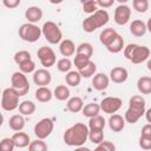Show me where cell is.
<instances>
[{
	"instance_id": "1",
	"label": "cell",
	"mask_w": 151,
	"mask_h": 151,
	"mask_svg": "<svg viewBox=\"0 0 151 151\" xmlns=\"http://www.w3.org/2000/svg\"><path fill=\"white\" fill-rule=\"evenodd\" d=\"M88 132L90 129L87 125L83 123H76L68 129H66V131L64 132V143L68 146L80 147L88 139Z\"/></svg>"
},
{
	"instance_id": "2",
	"label": "cell",
	"mask_w": 151,
	"mask_h": 151,
	"mask_svg": "<svg viewBox=\"0 0 151 151\" xmlns=\"http://www.w3.org/2000/svg\"><path fill=\"white\" fill-rule=\"evenodd\" d=\"M110 20V15L106 9H97L94 13L90 14L83 21V29L86 33H92L96 29L105 26Z\"/></svg>"
},
{
	"instance_id": "3",
	"label": "cell",
	"mask_w": 151,
	"mask_h": 151,
	"mask_svg": "<svg viewBox=\"0 0 151 151\" xmlns=\"http://www.w3.org/2000/svg\"><path fill=\"white\" fill-rule=\"evenodd\" d=\"M124 55L132 64H142L150 57L149 47L138 44H129L124 47Z\"/></svg>"
},
{
	"instance_id": "4",
	"label": "cell",
	"mask_w": 151,
	"mask_h": 151,
	"mask_svg": "<svg viewBox=\"0 0 151 151\" xmlns=\"http://www.w3.org/2000/svg\"><path fill=\"white\" fill-rule=\"evenodd\" d=\"M41 31H42L44 38L51 45L60 44V41L63 40V32H61V29L59 28V26L54 21L44 22V25L41 27Z\"/></svg>"
},
{
	"instance_id": "5",
	"label": "cell",
	"mask_w": 151,
	"mask_h": 151,
	"mask_svg": "<svg viewBox=\"0 0 151 151\" xmlns=\"http://www.w3.org/2000/svg\"><path fill=\"white\" fill-rule=\"evenodd\" d=\"M42 35V31L39 26L32 22L22 24L19 28V37L26 42H35Z\"/></svg>"
},
{
	"instance_id": "6",
	"label": "cell",
	"mask_w": 151,
	"mask_h": 151,
	"mask_svg": "<svg viewBox=\"0 0 151 151\" xmlns=\"http://www.w3.org/2000/svg\"><path fill=\"white\" fill-rule=\"evenodd\" d=\"M19 93L14 87H7L2 91L1 107L5 111H13L19 107Z\"/></svg>"
},
{
	"instance_id": "7",
	"label": "cell",
	"mask_w": 151,
	"mask_h": 151,
	"mask_svg": "<svg viewBox=\"0 0 151 151\" xmlns=\"http://www.w3.org/2000/svg\"><path fill=\"white\" fill-rule=\"evenodd\" d=\"M11 84H12V87H14L18 91V93H19L20 97L27 94L28 91H29L28 79L25 76V73L21 72V71H17V72H14L12 74V77H11Z\"/></svg>"
},
{
	"instance_id": "8",
	"label": "cell",
	"mask_w": 151,
	"mask_h": 151,
	"mask_svg": "<svg viewBox=\"0 0 151 151\" xmlns=\"http://www.w3.org/2000/svg\"><path fill=\"white\" fill-rule=\"evenodd\" d=\"M53 129H54L53 120L50 118H42L34 125V134L37 138L45 139L53 132Z\"/></svg>"
},
{
	"instance_id": "9",
	"label": "cell",
	"mask_w": 151,
	"mask_h": 151,
	"mask_svg": "<svg viewBox=\"0 0 151 151\" xmlns=\"http://www.w3.org/2000/svg\"><path fill=\"white\" fill-rule=\"evenodd\" d=\"M37 55H38V59H39L40 64L45 68L52 67L55 64V61H57V57H55L54 51L51 47H48V46H41L38 50Z\"/></svg>"
},
{
	"instance_id": "10",
	"label": "cell",
	"mask_w": 151,
	"mask_h": 151,
	"mask_svg": "<svg viewBox=\"0 0 151 151\" xmlns=\"http://www.w3.org/2000/svg\"><path fill=\"white\" fill-rule=\"evenodd\" d=\"M123 105V100L118 97H106L100 101V109L104 113L113 114L116 113Z\"/></svg>"
},
{
	"instance_id": "11",
	"label": "cell",
	"mask_w": 151,
	"mask_h": 151,
	"mask_svg": "<svg viewBox=\"0 0 151 151\" xmlns=\"http://www.w3.org/2000/svg\"><path fill=\"white\" fill-rule=\"evenodd\" d=\"M130 18H131V8L127 5L122 4L114 9L113 19H114V22L117 25H120V26L126 25L129 22Z\"/></svg>"
},
{
	"instance_id": "12",
	"label": "cell",
	"mask_w": 151,
	"mask_h": 151,
	"mask_svg": "<svg viewBox=\"0 0 151 151\" xmlns=\"http://www.w3.org/2000/svg\"><path fill=\"white\" fill-rule=\"evenodd\" d=\"M52 80V74L47 68H39L33 72V81L38 86H47Z\"/></svg>"
},
{
	"instance_id": "13",
	"label": "cell",
	"mask_w": 151,
	"mask_h": 151,
	"mask_svg": "<svg viewBox=\"0 0 151 151\" xmlns=\"http://www.w3.org/2000/svg\"><path fill=\"white\" fill-rule=\"evenodd\" d=\"M127 77H129V72L125 67H122V66H117V67H113L110 72V80L113 81L114 84H123L127 80Z\"/></svg>"
},
{
	"instance_id": "14",
	"label": "cell",
	"mask_w": 151,
	"mask_h": 151,
	"mask_svg": "<svg viewBox=\"0 0 151 151\" xmlns=\"http://www.w3.org/2000/svg\"><path fill=\"white\" fill-rule=\"evenodd\" d=\"M110 84V77H107L105 73H96L92 78V86L97 91H103L109 87Z\"/></svg>"
},
{
	"instance_id": "15",
	"label": "cell",
	"mask_w": 151,
	"mask_h": 151,
	"mask_svg": "<svg viewBox=\"0 0 151 151\" xmlns=\"http://www.w3.org/2000/svg\"><path fill=\"white\" fill-rule=\"evenodd\" d=\"M145 114V109H138V107H133V106H129V109L125 112V120L130 124H136L142 116Z\"/></svg>"
},
{
	"instance_id": "16",
	"label": "cell",
	"mask_w": 151,
	"mask_h": 151,
	"mask_svg": "<svg viewBox=\"0 0 151 151\" xmlns=\"http://www.w3.org/2000/svg\"><path fill=\"white\" fill-rule=\"evenodd\" d=\"M25 18L27 19V22L37 24L42 19V9L38 6H31L25 11Z\"/></svg>"
},
{
	"instance_id": "17",
	"label": "cell",
	"mask_w": 151,
	"mask_h": 151,
	"mask_svg": "<svg viewBox=\"0 0 151 151\" xmlns=\"http://www.w3.org/2000/svg\"><path fill=\"white\" fill-rule=\"evenodd\" d=\"M59 51H60L63 57L68 58V57H72L76 53L77 48H76L74 42L71 39H64L59 44Z\"/></svg>"
},
{
	"instance_id": "18",
	"label": "cell",
	"mask_w": 151,
	"mask_h": 151,
	"mask_svg": "<svg viewBox=\"0 0 151 151\" xmlns=\"http://www.w3.org/2000/svg\"><path fill=\"white\" fill-rule=\"evenodd\" d=\"M125 118H123L120 114L113 113L109 118V126L113 132H120L125 127Z\"/></svg>"
},
{
	"instance_id": "19",
	"label": "cell",
	"mask_w": 151,
	"mask_h": 151,
	"mask_svg": "<svg viewBox=\"0 0 151 151\" xmlns=\"http://www.w3.org/2000/svg\"><path fill=\"white\" fill-rule=\"evenodd\" d=\"M12 139L15 144V147H19V149H24V147L28 146L31 143L29 136L21 131H15V133L12 136Z\"/></svg>"
},
{
	"instance_id": "20",
	"label": "cell",
	"mask_w": 151,
	"mask_h": 151,
	"mask_svg": "<svg viewBox=\"0 0 151 151\" xmlns=\"http://www.w3.org/2000/svg\"><path fill=\"white\" fill-rule=\"evenodd\" d=\"M147 31L146 24L143 20H133L130 25V32L134 37H143Z\"/></svg>"
},
{
	"instance_id": "21",
	"label": "cell",
	"mask_w": 151,
	"mask_h": 151,
	"mask_svg": "<svg viewBox=\"0 0 151 151\" xmlns=\"http://www.w3.org/2000/svg\"><path fill=\"white\" fill-rule=\"evenodd\" d=\"M53 97V92L47 86H39L35 91V99L40 103H47Z\"/></svg>"
},
{
	"instance_id": "22",
	"label": "cell",
	"mask_w": 151,
	"mask_h": 151,
	"mask_svg": "<svg viewBox=\"0 0 151 151\" xmlns=\"http://www.w3.org/2000/svg\"><path fill=\"white\" fill-rule=\"evenodd\" d=\"M105 47L111 53H119L124 48V39H123V37L120 34H117L114 37V39L110 44H107Z\"/></svg>"
},
{
	"instance_id": "23",
	"label": "cell",
	"mask_w": 151,
	"mask_h": 151,
	"mask_svg": "<svg viewBox=\"0 0 151 151\" xmlns=\"http://www.w3.org/2000/svg\"><path fill=\"white\" fill-rule=\"evenodd\" d=\"M66 107L70 112L72 113H77V112H80L84 107V101L80 97H72L67 100V104H66Z\"/></svg>"
},
{
	"instance_id": "24",
	"label": "cell",
	"mask_w": 151,
	"mask_h": 151,
	"mask_svg": "<svg viewBox=\"0 0 151 151\" xmlns=\"http://www.w3.org/2000/svg\"><path fill=\"white\" fill-rule=\"evenodd\" d=\"M8 126L13 131H21L25 127V119L22 114H13L8 120Z\"/></svg>"
},
{
	"instance_id": "25",
	"label": "cell",
	"mask_w": 151,
	"mask_h": 151,
	"mask_svg": "<svg viewBox=\"0 0 151 151\" xmlns=\"http://www.w3.org/2000/svg\"><path fill=\"white\" fill-rule=\"evenodd\" d=\"M137 88L142 94H150L151 93V77H140L137 80Z\"/></svg>"
},
{
	"instance_id": "26",
	"label": "cell",
	"mask_w": 151,
	"mask_h": 151,
	"mask_svg": "<svg viewBox=\"0 0 151 151\" xmlns=\"http://www.w3.org/2000/svg\"><path fill=\"white\" fill-rule=\"evenodd\" d=\"M81 74L79 71H68L65 76V81L68 86L77 87L81 81Z\"/></svg>"
},
{
	"instance_id": "27",
	"label": "cell",
	"mask_w": 151,
	"mask_h": 151,
	"mask_svg": "<svg viewBox=\"0 0 151 151\" xmlns=\"http://www.w3.org/2000/svg\"><path fill=\"white\" fill-rule=\"evenodd\" d=\"M118 33L116 32V29H113V28H104L101 32H100V34H99V40H100V42L104 45V46H106L107 44H110L113 39H114V37L117 35Z\"/></svg>"
},
{
	"instance_id": "28",
	"label": "cell",
	"mask_w": 151,
	"mask_h": 151,
	"mask_svg": "<svg viewBox=\"0 0 151 151\" xmlns=\"http://www.w3.org/2000/svg\"><path fill=\"white\" fill-rule=\"evenodd\" d=\"M100 110H101V109H100V104H96V103H88V104L84 105V107H83L81 112H83V114H84L85 117L91 118V117H94V116L99 114Z\"/></svg>"
},
{
	"instance_id": "29",
	"label": "cell",
	"mask_w": 151,
	"mask_h": 151,
	"mask_svg": "<svg viewBox=\"0 0 151 151\" xmlns=\"http://www.w3.org/2000/svg\"><path fill=\"white\" fill-rule=\"evenodd\" d=\"M19 112L22 114V116H31L35 112V104L31 100H24L19 104Z\"/></svg>"
},
{
	"instance_id": "30",
	"label": "cell",
	"mask_w": 151,
	"mask_h": 151,
	"mask_svg": "<svg viewBox=\"0 0 151 151\" xmlns=\"http://www.w3.org/2000/svg\"><path fill=\"white\" fill-rule=\"evenodd\" d=\"M53 96L58 100H66L70 98V90L66 85H58L53 91Z\"/></svg>"
},
{
	"instance_id": "31",
	"label": "cell",
	"mask_w": 151,
	"mask_h": 151,
	"mask_svg": "<svg viewBox=\"0 0 151 151\" xmlns=\"http://www.w3.org/2000/svg\"><path fill=\"white\" fill-rule=\"evenodd\" d=\"M88 139L93 144H99L104 140V129H90L88 132Z\"/></svg>"
},
{
	"instance_id": "32",
	"label": "cell",
	"mask_w": 151,
	"mask_h": 151,
	"mask_svg": "<svg viewBox=\"0 0 151 151\" xmlns=\"http://www.w3.org/2000/svg\"><path fill=\"white\" fill-rule=\"evenodd\" d=\"M79 72H80V74H81L83 78H91L97 72V65L92 60H90V63L86 66H84L81 70H79Z\"/></svg>"
},
{
	"instance_id": "33",
	"label": "cell",
	"mask_w": 151,
	"mask_h": 151,
	"mask_svg": "<svg viewBox=\"0 0 151 151\" xmlns=\"http://www.w3.org/2000/svg\"><path fill=\"white\" fill-rule=\"evenodd\" d=\"M105 119L104 117L97 114L94 117H91L88 120V129H104L105 127Z\"/></svg>"
},
{
	"instance_id": "34",
	"label": "cell",
	"mask_w": 151,
	"mask_h": 151,
	"mask_svg": "<svg viewBox=\"0 0 151 151\" xmlns=\"http://www.w3.org/2000/svg\"><path fill=\"white\" fill-rule=\"evenodd\" d=\"M91 58L87 57V55H84V54H79V53H76V57L73 59V64L74 66L77 67V70H81L84 66H86L88 63H90Z\"/></svg>"
},
{
	"instance_id": "35",
	"label": "cell",
	"mask_w": 151,
	"mask_h": 151,
	"mask_svg": "<svg viewBox=\"0 0 151 151\" xmlns=\"http://www.w3.org/2000/svg\"><path fill=\"white\" fill-rule=\"evenodd\" d=\"M47 149H48L47 144L44 142V139H40V138H37L35 140L31 142L28 145L29 151H46Z\"/></svg>"
},
{
	"instance_id": "36",
	"label": "cell",
	"mask_w": 151,
	"mask_h": 151,
	"mask_svg": "<svg viewBox=\"0 0 151 151\" xmlns=\"http://www.w3.org/2000/svg\"><path fill=\"white\" fill-rule=\"evenodd\" d=\"M76 53H79V54H84V55H87V57H92L93 54V46L90 44V42H81L77 46V51Z\"/></svg>"
},
{
	"instance_id": "37",
	"label": "cell",
	"mask_w": 151,
	"mask_h": 151,
	"mask_svg": "<svg viewBox=\"0 0 151 151\" xmlns=\"http://www.w3.org/2000/svg\"><path fill=\"white\" fill-rule=\"evenodd\" d=\"M71 67H72V61L66 57L59 59L58 63H57V68H58L59 72L67 73L68 71H71Z\"/></svg>"
},
{
	"instance_id": "38",
	"label": "cell",
	"mask_w": 151,
	"mask_h": 151,
	"mask_svg": "<svg viewBox=\"0 0 151 151\" xmlns=\"http://www.w3.org/2000/svg\"><path fill=\"white\" fill-rule=\"evenodd\" d=\"M145 99L139 96V94H136V96H132L130 98V101H129V106H133V107H138V109H145Z\"/></svg>"
},
{
	"instance_id": "39",
	"label": "cell",
	"mask_w": 151,
	"mask_h": 151,
	"mask_svg": "<svg viewBox=\"0 0 151 151\" xmlns=\"http://www.w3.org/2000/svg\"><path fill=\"white\" fill-rule=\"evenodd\" d=\"M132 6L138 13H145L149 9V0H133Z\"/></svg>"
},
{
	"instance_id": "40",
	"label": "cell",
	"mask_w": 151,
	"mask_h": 151,
	"mask_svg": "<svg viewBox=\"0 0 151 151\" xmlns=\"http://www.w3.org/2000/svg\"><path fill=\"white\" fill-rule=\"evenodd\" d=\"M19 68H20V71L24 72L25 74L32 73V72H34V70H35V64H34V61H33L32 59H28V60H25L24 63H21V64L19 65Z\"/></svg>"
},
{
	"instance_id": "41",
	"label": "cell",
	"mask_w": 151,
	"mask_h": 151,
	"mask_svg": "<svg viewBox=\"0 0 151 151\" xmlns=\"http://www.w3.org/2000/svg\"><path fill=\"white\" fill-rule=\"evenodd\" d=\"M14 61L18 64V65H20L21 63H24L25 60H28V59H31V53L28 52V51H25V50H22V51H18L15 54H14Z\"/></svg>"
},
{
	"instance_id": "42",
	"label": "cell",
	"mask_w": 151,
	"mask_h": 151,
	"mask_svg": "<svg viewBox=\"0 0 151 151\" xmlns=\"http://www.w3.org/2000/svg\"><path fill=\"white\" fill-rule=\"evenodd\" d=\"M0 149L2 151H13L15 149V144L11 138H2L1 142H0Z\"/></svg>"
},
{
	"instance_id": "43",
	"label": "cell",
	"mask_w": 151,
	"mask_h": 151,
	"mask_svg": "<svg viewBox=\"0 0 151 151\" xmlns=\"http://www.w3.org/2000/svg\"><path fill=\"white\" fill-rule=\"evenodd\" d=\"M96 150H101V151H114L116 150V146L110 140H103L100 142L99 144H97L96 146Z\"/></svg>"
},
{
	"instance_id": "44",
	"label": "cell",
	"mask_w": 151,
	"mask_h": 151,
	"mask_svg": "<svg viewBox=\"0 0 151 151\" xmlns=\"http://www.w3.org/2000/svg\"><path fill=\"white\" fill-rule=\"evenodd\" d=\"M97 7H98V4H97L96 0L87 1V2L83 4V11H84L85 13H87V14H92V13H94V12L98 9Z\"/></svg>"
},
{
	"instance_id": "45",
	"label": "cell",
	"mask_w": 151,
	"mask_h": 151,
	"mask_svg": "<svg viewBox=\"0 0 151 151\" xmlns=\"http://www.w3.org/2000/svg\"><path fill=\"white\" fill-rule=\"evenodd\" d=\"M139 146L143 150H151V137L140 134V137H139Z\"/></svg>"
},
{
	"instance_id": "46",
	"label": "cell",
	"mask_w": 151,
	"mask_h": 151,
	"mask_svg": "<svg viewBox=\"0 0 151 151\" xmlns=\"http://www.w3.org/2000/svg\"><path fill=\"white\" fill-rule=\"evenodd\" d=\"M2 4H4L5 7H7L9 9H13V8H17L20 5V0H2Z\"/></svg>"
},
{
	"instance_id": "47",
	"label": "cell",
	"mask_w": 151,
	"mask_h": 151,
	"mask_svg": "<svg viewBox=\"0 0 151 151\" xmlns=\"http://www.w3.org/2000/svg\"><path fill=\"white\" fill-rule=\"evenodd\" d=\"M96 1H97V4H98L99 7H101V8H109V7H111L113 5V2L116 0H96Z\"/></svg>"
},
{
	"instance_id": "48",
	"label": "cell",
	"mask_w": 151,
	"mask_h": 151,
	"mask_svg": "<svg viewBox=\"0 0 151 151\" xmlns=\"http://www.w3.org/2000/svg\"><path fill=\"white\" fill-rule=\"evenodd\" d=\"M143 136H147V137H151V123L149 124H145L143 127H142V133Z\"/></svg>"
},
{
	"instance_id": "49",
	"label": "cell",
	"mask_w": 151,
	"mask_h": 151,
	"mask_svg": "<svg viewBox=\"0 0 151 151\" xmlns=\"http://www.w3.org/2000/svg\"><path fill=\"white\" fill-rule=\"evenodd\" d=\"M145 118H146L147 123H151V107L145 111Z\"/></svg>"
},
{
	"instance_id": "50",
	"label": "cell",
	"mask_w": 151,
	"mask_h": 151,
	"mask_svg": "<svg viewBox=\"0 0 151 151\" xmlns=\"http://www.w3.org/2000/svg\"><path fill=\"white\" fill-rule=\"evenodd\" d=\"M52 5H59V4H61L64 0H48Z\"/></svg>"
},
{
	"instance_id": "51",
	"label": "cell",
	"mask_w": 151,
	"mask_h": 151,
	"mask_svg": "<svg viewBox=\"0 0 151 151\" xmlns=\"http://www.w3.org/2000/svg\"><path fill=\"white\" fill-rule=\"evenodd\" d=\"M146 27H147V31L151 33V19L147 20V22H146Z\"/></svg>"
},
{
	"instance_id": "52",
	"label": "cell",
	"mask_w": 151,
	"mask_h": 151,
	"mask_svg": "<svg viewBox=\"0 0 151 151\" xmlns=\"http://www.w3.org/2000/svg\"><path fill=\"white\" fill-rule=\"evenodd\" d=\"M146 67L149 71H151V59H147V63H146Z\"/></svg>"
},
{
	"instance_id": "53",
	"label": "cell",
	"mask_w": 151,
	"mask_h": 151,
	"mask_svg": "<svg viewBox=\"0 0 151 151\" xmlns=\"http://www.w3.org/2000/svg\"><path fill=\"white\" fill-rule=\"evenodd\" d=\"M116 1H118V2H119V4L122 5V4H126V2L129 1V0H116Z\"/></svg>"
},
{
	"instance_id": "54",
	"label": "cell",
	"mask_w": 151,
	"mask_h": 151,
	"mask_svg": "<svg viewBox=\"0 0 151 151\" xmlns=\"http://www.w3.org/2000/svg\"><path fill=\"white\" fill-rule=\"evenodd\" d=\"M87 1H92V0H80L81 5H83V4H85V2H87Z\"/></svg>"
},
{
	"instance_id": "55",
	"label": "cell",
	"mask_w": 151,
	"mask_h": 151,
	"mask_svg": "<svg viewBox=\"0 0 151 151\" xmlns=\"http://www.w3.org/2000/svg\"><path fill=\"white\" fill-rule=\"evenodd\" d=\"M150 19H151V18H150Z\"/></svg>"
}]
</instances>
